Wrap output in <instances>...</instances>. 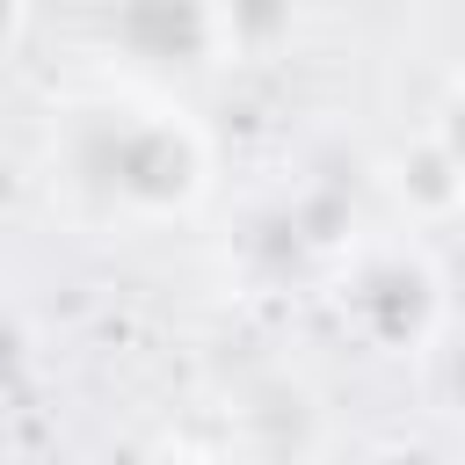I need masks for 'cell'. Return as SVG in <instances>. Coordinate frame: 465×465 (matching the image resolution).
Here are the masks:
<instances>
[{"mask_svg":"<svg viewBox=\"0 0 465 465\" xmlns=\"http://www.w3.org/2000/svg\"><path fill=\"white\" fill-rule=\"evenodd\" d=\"M443 153H450V167L465 174V87H458L450 109H443Z\"/></svg>","mask_w":465,"mask_h":465,"instance_id":"cell-2","label":"cell"},{"mask_svg":"<svg viewBox=\"0 0 465 465\" xmlns=\"http://www.w3.org/2000/svg\"><path fill=\"white\" fill-rule=\"evenodd\" d=\"M73 182L102 189L124 211H174V203H189L203 189V153L160 109H102L80 131Z\"/></svg>","mask_w":465,"mask_h":465,"instance_id":"cell-1","label":"cell"},{"mask_svg":"<svg viewBox=\"0 0 465 465\" xmlns=\"http://www.w3.org/2000/svg\"><path fill=\"white\" fill-rule=\"evenodd\" d=\"M153 465H203V458H189V450H167V458H153Z\"/></svg>","mask_w":465,"mask_h":465,"instance_id":"cell-3","label":"cell"}]
</instances>
